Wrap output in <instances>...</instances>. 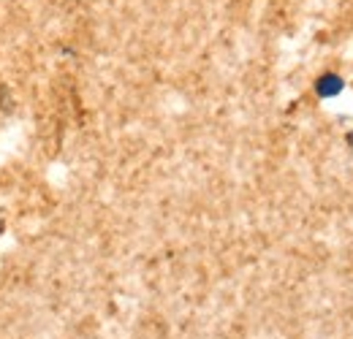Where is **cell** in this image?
<instances>
[{
	"instance_id": "cell-1",
	"label": "cell",
	"mask_w": 353,
	"mask_h": 339,
	"mask_svg": "<svg viewBox=\"0 0 353 339\" xmlns=\"http://www.w3.org/2000/svg\"><path fill=\"white\" fill-rule=\"evenodd\" d=\"M340 90H343V79H340L337 74H323V76H318V82H315V92H318L321 98H334Z\"/></svg>"
},
{
	"instance_id": "cell-2",
	"label": "cell",
	"mask_w": 353,
	"mask_h": 339,
	"mask_svg": "<svg viewBox=\"0 0 353 339\" xmlns=\"http://www.w3.org/2000/svg\"><path fill=\"white\" fill-rule=\"evenodd\" d=\"M0 234H3V217H0Z\"/></svg>"
}]
</instances>
